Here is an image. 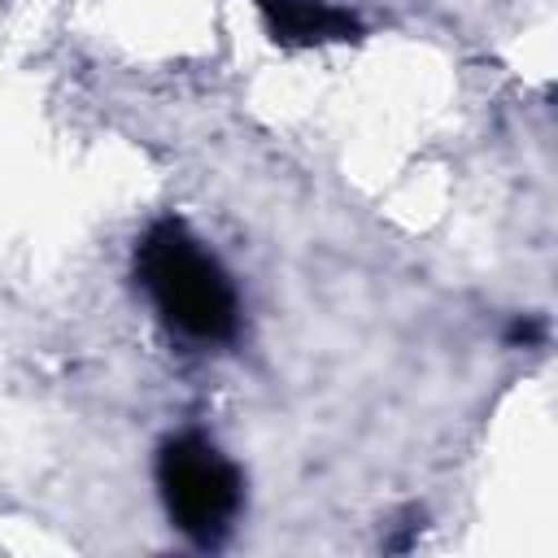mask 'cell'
<instances>
[{"mask_svg": "<svg viewBox=\"0 0 558 558\" xmlns=\"http://www.w3.org/2000/svg\"><path fill=\"white\" fill-rule=\"evenodd\" d=\"M157 493L166 501L170 523L192 545L214 549L240 514L244 480L214 440L183 432L157 449Z\"/></svg>", "mask_w": 558, "mask_h": 558, "instance_id": "obj_2", "label": "cell"}, {"mask_svg": "<svg viewBox=\"0 0 558 558\" xmlns=\"http://www.w3.org/2000/svg\"><path fill=\"white\" fill-rule=\"evenodd\" d=\"M135 279L166 327L196 344H222L240 327V301L218 257L179 222L161 218L135 244Z\"/></svg>", "mask_w": 558, "mask_h": 558, "instance_id": "obj_1", "label": "cell"}, {"mask_svg": "<svg viewBox=\"0 0 558 558\" xmlns=\"http://www.w3.org/2000/svg\"><path fill=\"white\" fill-rule=\"evenodd\" d=\"M270 39L288 44V48H310V44H340V39H357L362 22L327 0H253Z\"/></svg>", "mask_w": 558, "mask_h": 558, "instance_id": "obj_3", "label": "cell"}]
</instances>
